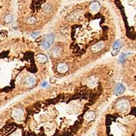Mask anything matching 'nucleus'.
<instances>
[{"mask_svg": "<svg viewBox=\"0 0 136 136\" xmlns=\"http://www.w3.org/2000/svg\"><path fill=\"white\" fill-rule=\"evenodd\" d=\"M23 110L21 109L18 108V109H14L12 112V116L14 118H19L23 116Z\"/></svg>", "mask_w": 136, "mask_h": 136, "instance_id": "obj_9", "label": "nucleus"}, {"mask_svg": "<svg viewBox=\"0 0 136 136\" xmlns=\"http://www.w3.org/2000/svg\"><path fill=\"white\" fill-rule=\"evenodd\" d=\"M56 79L55 78H51V79H50V82H51V83H52V84H54V83L56 82Z\"/></svg>", "mask_w": 136, "mask_h": 136, "instance_id": "obj_19", "label": "nucleus"}, {"mask_svg": "<svg viewBox=\"0 0 136 136\" xmlns=\"http://www.w3.org/2000/svg\"><path fill=\"white\" fill-rule=\"evenodd\" d=\"M47 84H48V83L46 82H43V84H42V86L43 87H45V86H47Z\"/></svg>", "mask_w": 136, "mask_h": 136, "instance_id": "obj_20", "label": "nucleus"}, {"mask_svg": "<svg viewBox=\"0 0 136 136\" xmlns=\"http://www.w3.org/2000/svg\"><path fill=\"white\" fill-rule=\"evenodd\" d=\"M116 106L118 109H120V110H125V109H128L129 104L127 100H120L116 103Z\"/></svg>", "mask_w": 136, "mask_h": 136, "instance_id": "obj_1", "label": "nucleus"}, {"mask_svg": "<svg viewBox=\"0 0 136 136\" xmlns=\"http://www.w3.org/2000/svg\"><path fill=\"white\" fill-rule=\"evenodd\" d=\"M35 21H36V19H35V18H33V17H30V18H29L28 20H27V23L30 25L34 24L35 23Z\"/></svg>", "mask_w": 136, "mask_h": 136, "instance_id": "obj_17", "label": "nucleus"}, {"mask_svg": "<svg viewBox=\"0 0 136 136\" xmlns=\"http://www.w3.org/2000/svg\"><path fill=\"white\" fill-rule=\"evenodd\" d=\"M120 47H121V44H120V40L116 41V42L114 43V46H113V50L112 51V56H116L118 53V52H119L120 49Z\"/></svg>", "mask_w": 136, "mask_h": 136, "instance_id": "obj_4", "label": "nucleus"}, {"mask_svg": "<svg viewBox=\"0 0 136 136\" xmlns=\"http://www.w3.org/2000/svg\"><path fill=\"white\" fill-rule=\"evenodd\" d=\"M54 40V35L53 33H48V34L44 36V41L48 43L51 45L53 44Z\"/></svg>", "mask_w": 136, "mask_h": 136, "instance_id": "obj_5", "label": "nucleus"}, {"mask_svg": "<svg viewBox=\"0 0 136 136\" xmlns=\"http://www.w3.org/2000/svg\"><path fill=\"white\" fill-rule=\"evenodd\" d=\"M103 47H104L103 43L99 42L96 44H95L94 46H93L91 50H92V51L94 52V53H98V52H99V51L102 50V48H103Z\"/></svg>", "mask_w": 136, "mask_h": 136, "instance_id": "obj_6", "label": "nucleus"}, {"mask_svg": "<svg viewBox=\"0 0 136 136\" xmlns=\"http://www.w3.org/2000/svg\"><path fill=\"white\" fill-rule=\"evenodd\" d=\"M125 91V86L123 84H118L114 88V94L117 96H119L122 95Z\"/></svg>", "mask_w": 136, "mask_h": 136, "instance_id": "obj_2", "label": "nucleus"}, {"mask_svg": "<svg viewBox=\"0 0 136 136\" xmlns=\"http://www.w3.org/2000/svg\"><path fill=\"white\" fill-rule=\"evenodd\" d=\"M40 36V33L37 32V31H34L31 33V37H33V39H36L37 37Z\"/></svg>", "mask_w": 136, "mask_h": 136, "instance_id": "obj_16", "label": "nucleus"}, {"mask_svg": "<svg viewBox=\"0 0 136 136\" xmlns=\"http://www.w3.org/2000/svg\"><path fill=\"white\" fill-rule=\"evenodd\" d=\"M51 6L50 5H46L45 6V7H44V10L45 11V12H49V11L50 10H51Z\"/></svg>", "mask_w": 136, "mask_h": 136, "instance_id": "obj_18", "label": "nucleus"}, {"mask_svg": "<svg viewBox=\"0 0 136 136\" xmlns=\"http://www.w3.org/2000/svg\"><path fill=\"white\" fill-rule=\"evenodd\" d=\"M60 49L59 48H56L55 50H54L53 53H52V55L54 56V57H57V56H59L60 54Z\"/></svg>", "mask_w": 136, "mask_h": 136, "instance_id": "obj_14", "label": "nucleus"}, {"mask_svg": "<svg viewBox=\"0 0 136 136\" xmlns=\"http://www.w3.org/2000/svg\"><path fill=\"white\" fill-rule=\"evenodd\" d=\"M129 54H130V53L122 54L120 56V58H119V61H120V63H123V62L124 61V60H125V59L128 56V55H129Z\"/></svg>", "mask_w": 136, "mask_h": 136, "instance_id": "obj_13", "label": "nucleus"}, {"mask_svg": "<svg viewBox=\"0 0 136 136\" xmlns=\"http://www.w3.org/2000/svg\"><path fill=\"white\" fill-rule=\"evenodd\" d=\"M25 82L27 85H33L35 82V78L33 76H29L27 78V79L25 80Z\"/></svg>", "mask_w": 136, "mask_h": 136, "instance_id": "obj_10", "label": "nucleus"}, {"mask_svg": "<svg viewBox=\"0 0 136 136\" xmlns=\"http://www.w3.org/2000/svg\"><path fill=\"white\" fill-rule=\"evenodd\" d=\"M37 61L40 63H44L46 62L48 60V58L47 56H46L45 54H38L37 56Z\"/></svg>", "mask_w": 136, "mask_h": 136, "instance_id": "obj_8", "label": "nucleus"}, {"mask_svg": "<svg viewBox=\"0 0 136 136\" xmlns=\"http://www.w3.org/2000/svg\"><path fill=\"white\" fill-rule=\"evenodd\" d=\"M5 22L6 23H10L12 21V15H11L10 14H7L6 16H5Z\"/></svg>", "mask_w": 136, "mask_h": 136, "instance_id": "obj_12", "label": "nucleus"}, {"mask_svg": "<svg viewBox=\"0 0 136 136\" xmlns=\"http://www.w3.org/2000/svg\"><path fill=\"white\" fill-rule=\"evenodd\" d=\"M96 83L97 80L95 77H91L90 78H88V80H87V84L90 86H93L95 85Z\"/></svg>", "mask_w": 136, "mask_h": 136, "instance_id": "obj_11", "label": "nucleus"}, {"mask_svg": "<svg viewBox=\"0 0 136 136\" xmlns=\"http://www.w3.org/2000/svg\"><path fill=\"white\" fill-rule=\"evenodd\" d=\"M86 117L88 119H90V120H93L95 118V113L94 112H89L86 114Z\"/></svg>", "mask_w": 136, "mask_h": 136, "instance_id": "obj_15", "label": "nucleus"}, {"mask_svg": "<svg viewBox=\"0 0 136 136\" xmlns=\"http://www.w3.org/2000/svg\"><path fill=\"white\" fill-rule=\"evenodd\" d=\"M68 69H69V67L66 63H59L58 65H57V72L61 73V74H64L65 72H67L68 71Z\"/></svg>", "mask_w": 136, "mask_h": 136, "instance_id": "obj_3", "label": "nucleus"}, {"mask_svg": "<svg viewBox=\"0 0 136 136\" xmlns=\"http://www.w3.org/2000/svg\"><path fill=\"white\" fill-rule=\"evenodd\" d=\"M100 8V3L98 1H94L92 2L90 5V9L93 12H97L99 10Z\"/></svg>", "mask_w": 136, "mask_h": 136, "instance_id": "obj_7", "label": "nucleus"}]
</instances>
